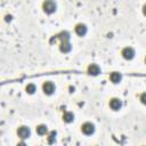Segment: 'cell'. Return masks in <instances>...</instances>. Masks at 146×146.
Returning a JSON list of instances; mask_svg holds the SVG:
<instances>
[{"mask_svg": "<svg viewBox=\"0 0 146 146\" xmlns=\"http://www.w3.org/2000/svg\"><path fill=\"white\" fill-rule=\"evenodd\" d=\"M43 10L46 11V13H48V14H51V13H54L55 10H56V3L54 2V1H46V2H43Z\"/></svg>", "mask_w": 146, "mask_h": 146, "instance_id": "obj_1", "label": "cell"}, {"mask_svg": "<svg viewBox=\"0 0 146 146\" xmlns=\"http://www.w3.org/2000/svg\"><path fill=\"white\" fill-rule=\"evenodd\" d=\"M30 133H31L30 129H29L27 127H25V125L19 127L18 130H17V135H18L22 139H26V138H29V137H30Z\"/></svg>", "mask_w": 146, "mask_h": 146, "instance_id": "obj_2", "label": "cell"}, {"mask_svg": "<svg viewBox=\"0 0 146 146\" xmlns=\"http://www.w3.org/2000/svg\"><path fill=\"white\" fill-rule=\"evenodd\" d=\"M122 56L125 59H132L135 57V50L131 47H125L122 50Z\"/></svg>", "mask_w": 146, "mask_h": 146, "instance_id": "obj_3", "label": "cell"}, {"mask_svg": "<svg viewBox=\"0 0 146 146\" xmlns=\"http://www.w3.org/2000/svg\"><path fill=\"white\" fill-rule=\"evenodd\" d=\"M81 130H82V132L86 133V135H91V133L95 131V127H94L92 123H90V122H86V123L82 124Z\"/></svg>", "mask_w": 146, "mask_h": 146, "instance_id": "obj_4", "label": "cell"}, {"mask_svg": "<svg viewBox=\"0 0 146 146\" xmlns=\"http://www.w3.org/2000/svg\"><path fill=\"white\" fill-rule=\"evenodd\" d=\"M42 88H43L44 94H47V95H51L55 91V86H54L52 82H44Z\"/></svg>", "mask_w": 146, "mask_h": 146, "instance_id": "obj_5", "label": "cell"}, {"mask_svg": "<svg viewBox=\"0 0 146 146\" xmlns=\"http://www.w3.org/2000/svg\"><path fill=\"white\" fill-rule=\"evenodd\" d=\"M121 106H122V103H121L120 99H117V98H113V99H111V102H110V107H111L112 110L117 111V110L121 108Z\"/></svg>", "mask_w": 146, "mask_h": 146, "instance_id": "obj_6", "label": "cell"}, {"mask_svg": "<svg viewBox=\"0 0 146 146\" xmlns=\"http://www.w3.org/2000/svg\"><path fill=\"white\" fill-rule=\"evenodd\" d=\"M75 32H76L78 35L83 36V35L87 33V26H86L84 24H78V25L75 26Z\"/></svg>", "mask_w": 146, "mask_h": 146, "instance_id": "obj_7", "label": "cell"}, {"mask_svg": "<svg viewBox=\"0 0 146 146\" xmlns=\"http://www.w3.org/2000/svg\"><path fill=\"white\" fill-rule=\"evenodd\" d=\"M88 73L91 74V75H97V74L100 73V68H99L98 65H96V64H91V65L88 66Z\"/></svg>", "mask_w": 146, "mask_h": 146, "instance_id": "obj_8", "label": "cell"}, {"mask_svg": "<svg viewBox=\"0 0 146 146\" xmlns=\"http://www.w3.org/2000/svg\"><path fill=\"white\" fill-rule=\"evenodd\" d=\"M71 43L68 41H62V44H60V51L62 52H68L71 50Z\"/></svg>", "mask_w": 146, "mask_h": 146, "instance_id": "obj_9", "label": "cell"}, {"mask_svg": "<svg viewBox=\"0 0 146 146\" xmlns=\"http://www.w3.org/2000/svg\"><path fill=\"white\" fill-rule=\"evenodd\" d=\"M121 74L120 73H117V72H113L111 75H110V79H111V81L113 82V83H117V82H120L121 81Z\"/></svg>", "mask_w": 146, "mask_h": 146, "instance_id": "obj_10", "label": "cell"}, {"mask_svg": "<svg viewBox=\"0 0 146 146\" xmlns=\"http://www.w3.org/2000/svg\"><path fill=\"white\" fill-rule=\"evenodd\" d=\"M63 120H64L65 122H67V123L72 122V121L74 120V115H73V113H71V112H66V113L64 114V116H63Z\"/></svg>", "mask_w": 146, "mask_h": 146, "instance_id": "obj_11", "label": "cell"}, {"mask_svg": "<svg viewBox=\"0 0 146 146\" xmlns=\"http://www.w3.org/2000/svg\"><path fill=\"white\" fill-rule=\"evenodd\" d=\"M36 132L38 135H44L47 132V127L44 124H40L36 127Z\"/></svg>", "mask_w": 146, "mask_h": 146, "instance_id": "obj_12", "label": "cell"}, {"mask_svg": "<svg viewBox=\"0 0 146 146\" xmlns=\"http://www.w3.org/2000/svg\"><path fill=\"white\" fill-rule=\"evenodd\" d=\"M35 90H36V88H35V86H34L33 83H30V84L26 86V92H29V94H33Z\"/></svg>", "mask_w": 146, "mask_h": 146, "instance_id": "obj_13", "label": "cell"}, {"mask_svg": "<svg viewBox=\"0 0 146 146\" xmlns=\"http://www.w3.org/2000/svg\"><path fill=\"white\" fill-rule=\"evenodd\" d=\"M55 136H56V132H55V131H52V132L50 133V136H49V139H48V141H49L50 144L54 141V139H55Z\"/></svg>", "mask_w": 146, "mask_h": 146, "instance_id": "obj_14", "label": "cell"}, {"mask_svg": "<svg viewBox=\"0 0 146 146\" xmlns=\"http://www.w3.org/2000/svg\"><path fill=\"white\" fill-rule=\"evenodd\" d=\"M141 103H145V94L141 95Z\"/></svg>", "mask_w": 146, "mask_h": 146, "instance_id": "obj_15", "label": "cell"}, {"mask_svg": "<svg viewBox=\"0 0 146 146\" xmlns=\"http://www.w3.org/2000/svg\"><path fill=\"white\" fill-rule=\"evenodd\" d=\"M17 146H26V145H25V143H19V144H17Z\"/></svg>", "mask_w": 146, "mask_h": 146, "instance_id": "obj_16", "label": "cell"}, {"mask_svg": "<svg viewBox=\"0 0 146 146\" xmlns=\"http://www.w3.org/2000/svg\"><path fill=\"white\" fill-rule=\"evenodd\" d=\"M11 19V16H7V21H10Z\"/></svg>", "mask_w": 146, "mask_h": 146, "instance_id": "obj_17", "label": "cell"}]
</instances>
